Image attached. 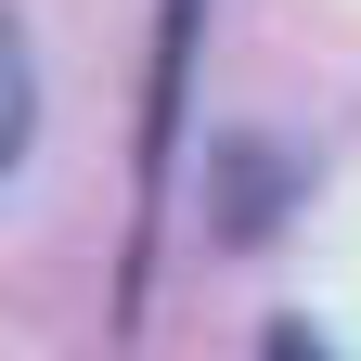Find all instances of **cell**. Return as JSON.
I'll return each mask as SVG.
<instances>
[{
  "label": "cell",
  "instance_id": "obj_2",
  "mask_svg": "<svg viewBox=\"0 0 361 361\" xmlns=\"http://www.w3.org/2000/svg\"><path fill=\"white\" fill-rule=\"evenodd\" d=\"M194 13H207V0H168V13H155V78H142V194H168V155H180V78H194Z\"/></svg>",
  "mask_w": 361,
  "mask_h": 361
},
{
  "label": "cell",
  "instance_id": "obj_1",
  "mask_svg": "<svg viewBox=\"0 0 361 361\" xmlns=\"http://www.w3.org/2000/svg\"><path fill=\"white\" fill-rule=\"evenodd\" d=\"M207 194H219V233H233V245H271L284 207H297V180H284L271 142H219V155H207Z\"/></svg>",
  "mask_w": 361,
  "mask_h": 361
},
{
  "label": "cell",
  "instance_id": "obj_3",
  "mask_svg": "<svg viewBox=\"0 0 361 361\" xmlns=\"http://www.w3.org/2000/svg\"><path fill=\"white\" fill-rule=\"evenodd\" d=\"M258 361H336V348L310 336V323H271V336H258Z\"/></svg>",
  "mask_w": 361,
  "mask_h": 361
}]
</instances>
